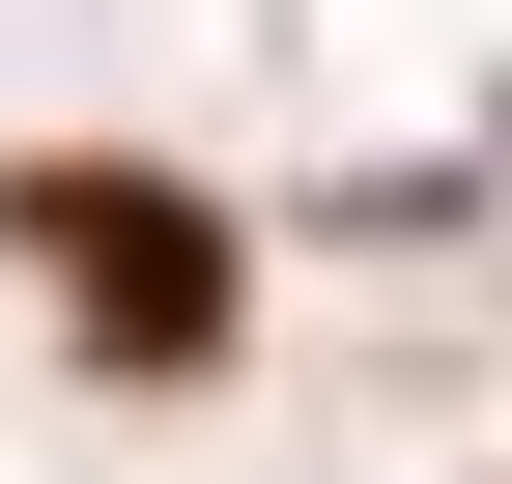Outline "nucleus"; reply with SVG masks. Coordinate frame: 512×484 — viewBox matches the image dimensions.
Wrapping results in <instances>:
<instances>
[{"instance_id":"nucleus-1","label":"nucleus","mask_w":512,"mask_h":484,"mask_svg":"<svg viewBox=\"0 0 512 484\" xmlns=\"http://www.w3.org/2000/svg\"><path fill=\"white\" fill-rule=\"evenodd\" d=\"M0 228L86 285V371H228V228L171 200V171H29Z\"/></svg>"}]
</instances>
